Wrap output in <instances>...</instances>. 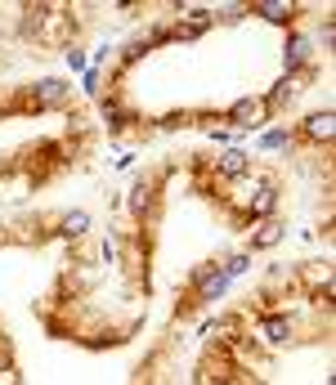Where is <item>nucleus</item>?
<instances>
[{
    "label": "nucleus",
    "mask_w": 336,
    "mask_h": 385,
    "mask_svg": "<svg viewBox=\"0 0 336 385\" xmlns=\"http://www.w3.org/2000/svg\"><path fill=\"white\" fill-rule=\"evenodd\" d=\"M265 112H269V103H260V99H242V103L233 108V121H238V126H260Z\"/></svg>",
    "instance_id": "obj_1"
},
{
    "label": "nucleus",
    "mask_w": 336,
    "mask_h": 385,
    "mask_svg": "<svg viewBox=\"0 0 336 385\" xmlns=\"http://www.w3.org/2000/svg\"><path fill=\"white\" fill-rule=\"evenodd\" d=\"M332 130H336V117H332V112H314V117L305 121V135H310V139H319V144H328V139H332Z\"/></svg>",
    "instance_id": "obj_2"
},
{
    "label": "nucleus",
    "mask_w": 336,
    "mask_h": 385,
    "mask_svg": "<svg viewBox=\"0 0 336 385\" xmlns=\"http://www.w3.org/2000/svg\"><path fill=\"white\" fill-rule=\"evenodd\" d=\"M32 95L41 99V103H50V108H54V103H63V99H67V90H63V81H36V86H32Z\"/></svg>",
    "instance_id": "obj_3"
},
{
    "label": "nucleus",
    "mask_w": 336,
    "mask_h": 385,
    "mask_svg": "<svg viewBox=\"0 0 336 385\" xmlns=\"http://www.w3.org/2000/svg\"><path fill=\"white\" fill-rule=\"evenodd\" d=\"M215 171H220V175H229V180H233V175H242V171H247V153H238V148H229V153H224V157H220V162H215Z\"/></svg>",
    "instance_id": "obj_4"
},
{
    "label": "nucleus",
    "mask_w": 336,
    "mask_h": 385,
    "mask_svg": "<svg viewBox=\"0 0 336 385\" xmlns=\"http://www.w3.org/2000/svg\"><path fill=\"white\" fill-rule=\"evenodd\" d=\"M305 59H310V36L296 32V36H292V45H287V68H301Z\"/></svg>",
    "instance_id": "obj_5"
},
{
    "label": "nucleus",
    "mask_w": 336,
    "mask_h": 385,
    "mask_svg": "<svg viewBox=\"0 0 336 385\" xmlns=\"http://www.w3.org/2000/svg\"><path fill=\"white\" fill-rule=\"evenodd\" d=\"M274 202H278V189H274V184H260L256 197H251V211L256 215H269V211H274Z\"/></svg>",
    "instance_id": "obj_6"
},
{
    "label": "nucleus",
    "mask_w": 336,
    "mask_h": 385,
    "mask_svg": "<svg viewBox=\"0 0 336 385\" xmlns=\"http://www.w3.org/2000/svg\"><path fill=\"white\" fill-rule=\"evenodd\" d=\"M224 283H229V278L220 274V269H215V274H202V287H197V291H202V300H215L220 291H224Z\"/></svg>",
    "instance_id": "obj_7"
},
{
    "label": "nucleus",
    "mask_w": 336,
    "mask_h": 385,
    "mask_svg": "<svg viewBox=\"0 0 336 385\" xmlns=\"http://www.w3.org/2000/svg\"><path fill=\"white\" fill-rule=\"evenodd\" d=\"M278 233H283V224H278V220H269L265 229L251 238V247H260V251H265V247H274V242H278Z\"/></svg>",
    "instance_id": "obj_8"
},
{
    "label": "nucleus",
    "mask_w": 336,
    "mask_h": 385,
    "mask_svg": "<svg viewBox=\"0 0 336 385\" xmlns=\"http://www.w3.org/2000/svg\"><path fill=\"white\" fill-rule=\"evenodd\" d=\"M287 332H292V327H287V318H278V314H274V318H265V336H269L274 345H278V341H287Z\"/></svg>",
    "instance_id": "obj_9"
},
{
    "label": "nucleus",
    "mask_w": 336,
    "mask_h": 385,
    "mask_svg": "<svg viewBox=\"0 0 336 385\" xmlns=\"http://www.w3.org/2000/svg\"><path fill=\"white\" fill-rule=\"evenodd\" d=\"M256 9H260L265 18H274V23H287V18H292V5H269L265 0V5H256Z\"/></svg>",
    "instance_id": "obj_10"
},
{
    "label": "nucleus",
    "mask_w": 336,
    "mask_h": 385,
    "mask_svg": "<svg viewBox=\"0 0 336 385\" xmlns=\"http://www.w3.org/2000/svg\"><path fill=\"white\" fill-rule=\"evenodd\" d=\"M292 95H296V81H278L274 95H269V103H292Z\"/></svg>",
    "instance_id": "obj_11"
},
{
    "label": "nucleus",
    "mask_w": 336,
    "mask_h": 385,
    "mask_svg": "<svg viewBox=\"0 0 336 385\" xmlns=\"http://www.w3.org/2000/svg\"><path fill=\"white\" fill-rule=\"evenodd\" d=\"M85 224H90L85 215H67V224H63V229H67V233H85Z\"/></svg>",
    "instance_id": "obj_12"
},
{
    "label": "nucleus",
    "mask_w": 336,
    "mask_h": 385,
    "mask_svg": "<svg viewBox=\"0 0 336 385\" xmlns=\"http://www.w3.org/2000/svg\"><path fill=\"white\" fill-rule=\"evenodd\" d=\"M247 265H251L247 256H233V260H229V274H247Z\"/></svg>",
    "instance_id": "obj_13"
},
{
    "label": "nucleus",
    "mask_w": 336,
    "mask_h": 385,
    "mask_svg": "<svg viewBox=\"0 0 336 385\" xmlns=\"http://www.w3.org/2000/svg\"><path fill=\"white\" fill-rule=\"evenodd\" d=\"M211 385H233V381H211Z\"/></svg>",
    "instance_id": "obj_14"
}]
</instances>
